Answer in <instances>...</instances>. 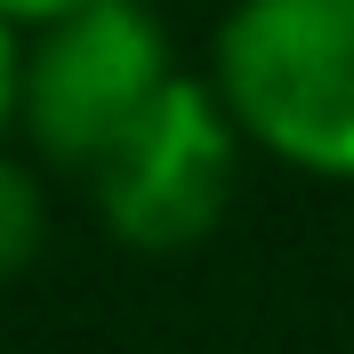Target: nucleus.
<instances>
[{
	"mask_svg": "<svg viewBox=\"0 0 354 354\" xmlns=\"http://www.w3.org/2000/svg\"><path fill=\"white\" fill-rule=\"evenodd\" d=\"M209 88L258 153L354 185V0H234L209 32Z\"/></svg>",
	"mask_w": 354,
	"mask_h": 354,
	"instance_id": "1",
	"label": "nucleus"
},
{
	"mask_svg": "<svg viewBox=\"0 0 354 354\" xmlns=\"http://www.w3.org/2000/svg\"><path fill=\"white\" fill-rule=\"evenodd\" d=\"M185 65L169 48V24L145 0H81L24 32L17 129L48 169L97 177V161L153 113V97Z\"/></svg>",
	"mask_w": 354,
	"mask_h": 354,
	"instance_id": "2",
	"label": "nucleus"
},
{
	"mask_svg": "<svg viewBox=\"0 0 354 354\" xmlns=\"http://www.w3.org/2000/svg\"><path fill=\"white\" fill-rule=\"evenodd\" d=\"M242 145L225 97L209 88V73H177L153 97V113L137 121L88 177L97 218L121 250L145 258H177L218 234V218L234 209V177H242Z\"/></svg>",
	"mask_w": 354,
	"mask_h": 354,
	"instance_id": "3",
	"label": "nucleus"
},
{
	"mask_svg": "<svg viewBox=\"0 0 354 354\" xmlns=\"http://www.w3.org/2000/svg\"><path fill=\"white\" fill-rule=\"evenodd\" d=\"M48 242V194H41V169L24 153H8L0 137V282H17L24 266L41 258Z\"/></svg>",
	"mask_w": 354,
	"mask_h": 354,
	"instance_id": "4",
	"label": "nucleus"
},
{
	"mask_svg": "<svg viewBox=\"0 0 354 354\" xmlns=\"http://www.w3.org/2000/svg\"><path fill=\"white\" fill-rule=\"evenodd\" d=\"M65 8H81V0H0V17L17 24V32H32V24H48V17H65Z\"/></svg>",
	"mask_w": 354,
	"mask_h": 354,
	"instance_id": "6",
	"label": "nucleus"
},
{
	"mask_svg": "<svg viewBox=\"0 0 354 354\" xmlns=\"http://www.w3.org/2000/svg\"><path fill=\"white\" fill-rule=\"evenodd\" d=\"M17 88H24V32L0 17V137L17 129Z\"/></svg>",
	"mask_w": 354,
	"mask_h": 354,
	"instance_id": "5",
	"label": "nucleus"
}]
</instances>
